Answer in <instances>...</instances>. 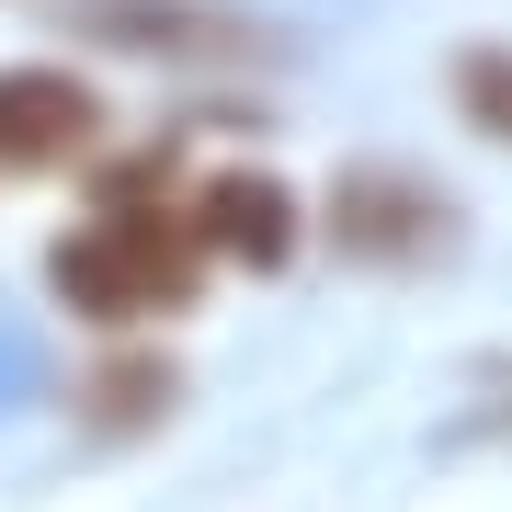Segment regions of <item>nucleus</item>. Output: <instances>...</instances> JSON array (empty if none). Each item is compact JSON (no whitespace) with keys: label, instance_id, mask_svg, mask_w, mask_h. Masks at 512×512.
<instances>
[{"label":"nucleus","instance_id":"39448f33","mask_svg":"<svg viewBox=\"0 0 512 512\" xmlns=\"http://www.w3.org/2000/svg\"><path fill=\"white\" fill-rule=\"evenodd\" d=\"M92 35H103V46H137V57H274L262 23L205 12V0H103Z\"/></svg>","mask_w":512,"mask_h":512},{"label":"nucleus","instance_id":"0eeeda50","mask_svg":"<svg viewBox=\"0 0 512 512\" xmlns=\"http://www.w3.org/2000/svg\"><path fill=\"white\" fill-rule=\"evenodd\" d=\"M456 103L478 137H512V46H467L456 57Z\"/></svg>","mask_w":512,"mask_h":512},{"label":"nucleus","instance_id":"f257e3e1","mask_svg":"<svg viewBox=\"0 0 512 512\" xmlns=\"http://www.w3.org/2000/svg\"><path fill=\"white\" fill-rule=\"evenodd\" d=\"M205 262H217V251H205L194 205H92V217L46 251V285H57L69 319L137 330V319L194 308V296H205Z\"/></svg>","mask_w":512,"mask_h":512},{"label":"nucleus","instance_id":"423d86ee","mask_svg":"<svg viewBox=\"0 0 512 512\" xmlns=\"http://www.w3.org/2000/svg\"><path fill=\"white\" fill-rule=\"evenodd\" d=\"M171 399H183L171 353H103V365L80 376V421H92V433H148Z\"/></svg>","mask_w":512,"mask_h":512},{"label":"nucleus","instance_id":"20e7f679","mask_svg":"<svg viewBox=\"0 0 512 512\" xmlns=\"http://www.w3.org/2000/svg\"><path fill=\"white\" fill-rule=\"evenodd\" d=\"M183 205H194L205 251L239 262V274H285L296 262V183H274V171H205Z\"/></svg>","mask_w":512,"mask_h":512},{"label":"nucleus","instance_id":"7ed1b4c3","mask_svg":"<svg viewBox=\"0 0 512 512\" xmlns=\"http://www.w3.org/2000/svg\"><path fill=\"white\" fill-rule=\"evenodd\" d=\"M103 92H80L69 69H0V171H57L92 160Z\"/></svg>","mask_w":512,"mask_h":512},{"label":"nucleus","instance_id":"f03ea898","mask_svg":"<svg viewBox=\"0 0 512 512\" xmlns=\"http://www.w3.org/2000/svg\"><path fill=\"white\" fill-rule=\"evenodd\" d=\"M330 239L342 262H376V274H433L456 251V194L410 160H365L330 183Z\"/></svg>","mask_w":512,"mask_h":512}]
</instances>
